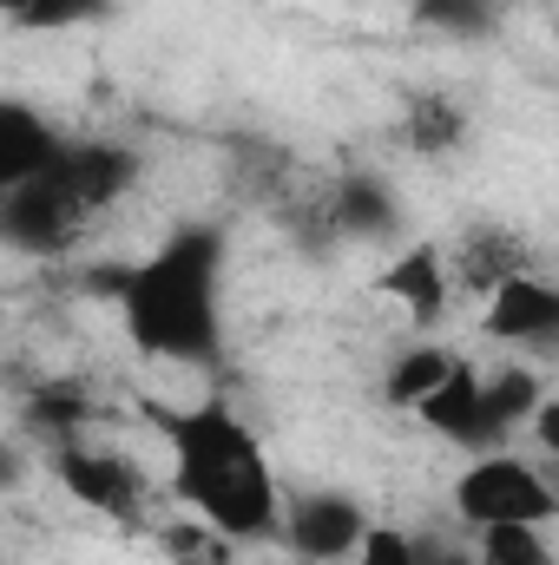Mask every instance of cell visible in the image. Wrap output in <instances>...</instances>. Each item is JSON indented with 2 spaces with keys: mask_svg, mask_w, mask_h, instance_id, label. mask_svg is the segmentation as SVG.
Returning <instances> with one entry per match:
<instances>
[{
  "mask_svg": "<svg viewBox=\"0 0 559 565\" xmlns=\"http://www.w3.org/2000/svg\"><path fill=\"white\" fill-rule=\"evenodd\" d=\"M447 362H454V342H441V335H415V342H402V355L382 369V402L409 415L421 395L447 375Z\"/></svg>",
  "mask_w": 559,
  "mask_h": 565,
  "instance_id": "15",
  "label": "cell"
},
{
  "mask_svg": "<svg viewBox=\"0 0 559 565\" xmlns=\"http://www.w3.org/2000/svg\"><path fill=\"white\" fill-rule=\"evenodd\" d=\"M553 388H547V375L534 369V362H520V355H507V362H494V369H481V395H474V434H467V454H494V447H514L527 422L540 415V402H547Z\"/></svg>",
  "mask_w": 559,
  "mask_h": 565,
  "instance_id": "8",
  "label": "cell"
},
{
  "mask_svg": "<svg viewBox=\"0 0 559 565\" xmlns=\"http://www.w3.org/2000/svg\"><path fill=\"white\" fill-rule=\"evenodd\" d=\"M349 565H415V533H409V526L376 520V526L362 533V546L349 553Z\"/></svg>",
  "mask_w": 559,
  "mask_h": 565,
  "instance_id": "18",
  "label": "cell"
},
{
  "mask_svg": "<svg viewBox=\"0 0 559 565\" xmlns=\"http://www.w3.org/2000/svg\"><path fill=\"white\" fill-rule=\"evenodd\" d=\"M467 13H481V20H500V13H514V7H527V0H461Z\"/></svg>",
  "mask_w": 559,
  "mask_h": 565,
  "instance_id": "20",
  "label": "cell"
},
{
  "mask_svg": "<svg viewBox=\"0 0 559 565\" xmlns=\"http://www.w3.org/2000/svg\"><path fill=\"white\" fill-rule=\"evenodd\" d=\"M481 335H494L507 355L514 349H553L559 342V282L534 264L520 277H507L481 302Z\"/></svg>",
  "mask_w": 559,
  "mask_h": 565,
  "instance_id": "10",
  "label": "cell"
},
{
  "mask_svg": "<svg viewBox=\"0 0 559 565\" xmlns=\"http://www.w3.org/2000/svg\"><path fill=\"white\" fill-rule=\"evenodd\" d=\"M119 13V0H0V26L13 33H80V26H106Z\"/></svg>",
  "mask_w": 559,
  "mask_h": 565,
  "instance_id": "16",
  "label": "cell"
},
{
  "mask_svg": "<svg viewBox=\"0 0 559 565\" xmlns=\"http://www.w3.org/2000/svg\"><path fill=\"white\" fill-rule=\"evenodd\" d=\"M224 264H231L224 224H178L139 264H126L113 282V302L133 349L171 369L218 375L224 369Z\"/></svg>",
  "mask_w": 559,
  "mask_h": 565,
  "instance_id": "2",
  "label": "cell"
},
{
  "mask_svg": "<svg viewBox=\"0 0 559 565\" xmlns=\"http://www.w3.org/2000/svg\"><path fill=\"white\" fill-rule=\"evenodd\" d=\"M474 565H553L547 526H487L474 533Z\"/></svg>",
  "mask_w": 559,
  "mask_h": 565,
  "instance_id": "17",
  "label": "cell"
},
{
  "mask_svg": "<svg viewBox=\"0 0 559 565\" xmlns=\"http://www.w3.org/2000/svg\"><path fill=\"white\" fill-rule=\"evenodd\" d=\"M165 440V487L171 500L218 540L231 546H264L277 540L283 480L264 434L244 422L218 388L184 402V408H151Z\"/></svg>",
  "mask_w": 559,
  "mask_h": 565,
  "instance_id": "1",
  "label": "cell"
},
{
  "mask_svg": "<svg viewBox=\"0 0 559 565\" xmlns=\"http://www.w3.org/2000/svg\"><path fill=\"white\" fill-rule=\"evenodd\" d=\"M46 467L60 473V487H66L80 507H93V513H106V520H119V526L145 520V507H151V473H145L126 447H106V440H93V434L46 440Z\"/></svg>",
  "mask_w": 559,
  "mask_h": 565,
  "instance_id": "5",
  "label": "cell"
},
{
  "mask_svg": "<svg viewBox=\"0 0 559 565\" xmlns=\"http://www.w3.org/2000/svg\"><path fill=\"white\" fill-rule=\"evenodd\" d=\"M93 231H99V217L66 191V178H60L53 164H46L40 178L13 184V191H0V250H13V257H27V264H60V257H73Z\"/></svg>",
  "mask_w": 559,
  "mask_h": 565,
  "instance_id": "4",
  "label": "cell"
},
{
  "mask_svg": "<svg viewBox=\"0 0 559 565\" xmlns=\"http://www.w3.org/2000/svg\"><path fill=\"white\" fill-rule=\"evenodd\" d=\"M447 507L467 533H487V526H553L559 513V487L540 460H527L520 447H494V454H474L454 487H447Z\"/></svg>",
  "mask_w": 559,
  "mask_h": 565,
  "instance_id": "3",
  "label": "cell"
},
{
  "mask_svg": "<svg viewBox=\"0 0 559 565\" xmlns=\"http://www.w3.org/2000/svg\"><path fill=\"white\" fill-rule=\"evenodd\" d=\"M474 395H481V369H474L467 355H454V362H447V375H441V382L421 395L409 415H415V422L428 427L434 440H454V447H467V434H474Z\"/></svg>",
  "mask_w": 559,
  "mask_h": 565,
  "instance_id": "14",
  "label": "cell"
},
{
  "mask_svg": "<svg viewBox=\"0 0 559 565\" xmlns=\"http://www.w3.org/2000/svg\"><path fill=\"white\" fill-rule=\"evenodd\" d=\"M395 139H402V151H409V158H421V164H441V158H454L461 145L474 139V113H467V99H454V93L428 86V93H409V99H402Z\"/></svg>",
  "mask_w": 559,
  "mask_h": 565,
  "instance_id": "13",
  "label": "cell"
},
{
  "mask_svg": "<svg viewBox=\"0 0 559 565\" xmlns=\"http://www.w3.org/2000/svg\"><path fill=\"white\" fill-rule=\"evenodd\" d=\"M441 250H447L454 302H461V296H467V302H487L507 277H520V270H534V264H540V257H534V244H527L514 224H467V231L441 237Z\"/></svg>",
  "mask_w": 559,
  "mask_h": 565,
  "instance_id": "9",
  "label": "cell"
},
{
  "mask_svg": "<svg viewBox=\"0 0 559 565\" xmlns=\"http://www.w3.org/2000/svg\"><path fill=\"white\" fill-rule=\"evenodd\" d=\"M20 473H27V454H20L13 440H0V493H7V487H20Z\"/></svg>",
  "mask_w": 559,
  "mask_h": 565,
  "instance_id": "19",
  "label": "cell"
},
{
  "mask_svg": "<svg viewBox=\"0 0 559 565\" xmlns=\"http://www.w3.org/2000/svg\"><path fill=\"white\" fill-rule=\"evenodd\" d=\"M376 289L402 309V322H409L415 335H434V329L447 322V309H454V282H447V250H441V237L402 244V250L382 264Z\"/></svg>",
  "mask_w": 559,
  "mask_h": 565,
  "instance_id": "11",
  "label": "cell"
},
{
  "mask_svg": "<svg viewBox=\"0 0 559 565\" xmlns=\"http://www.w3.org/2000/svg\"><path fill=\"white\" fill-rule=\"evenodd\" d=\"M376 526V513L342 493V487H309V493H283L277 513V546H289L309 565H349V553L362 546V533Z\"/></svg>",
  "mask_w": 559,
  "mask_h": 565,
  "instance_id": "6",
  "label": "cell"
},
{
  "mask_svg": "<svg viewBox=\"0 0 559 565\" xmlns=\"http://www.w3.org/2000/svg\"><path fill=\"white\" fill-rule=\"evenodd\" d=\"M60 145H66V132L53 126V113H46V106L0 93V191H13V184L40 178V171L60 158Z\"/></svg>",
  "mask_w": 559,
  "mask_h": 565,
  "instance_id": "12",
  "label": "cell"
},
{
  "mask_svg": "<svg viewBox=\"0 0 559 565\" xmlns=\"http://www.w3.org/2000/svg\"><path fill=\"white\" fill-rule=\"evenodd\" d=\"M53 171L66 178V191L106 224L133 191L145 184V158H139V145H126V139H106V132H93V139H66L60 145V158H53Z\"/></svg>",
  "mask_w": 559,
  "mask_h": 565,
  "instance_id": "7",
  "label": "cell"
}]
</instances>
